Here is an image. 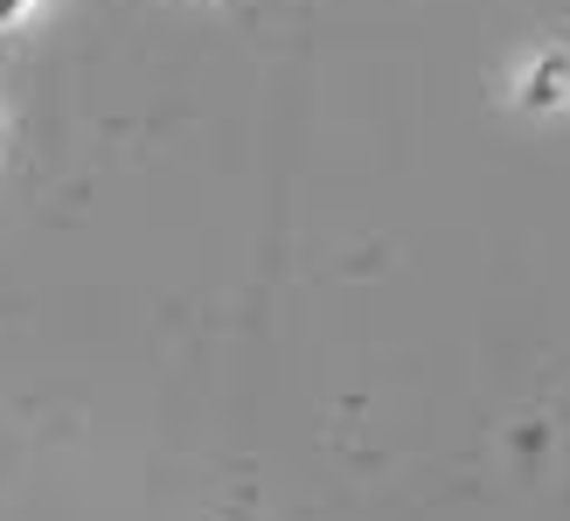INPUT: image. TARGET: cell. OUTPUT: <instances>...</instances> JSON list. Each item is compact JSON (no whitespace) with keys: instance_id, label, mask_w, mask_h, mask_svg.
<instances>
[{"instance_id":"6da1fadb","label":"cell","mask_w":570,"mask_h":521,"mask_svg":"<svg viewBox=\"0 0 570 521\" xmlns=\"http://www.w3.org/2000/svg\"><path fill=\"white\" fill-rule=\"evenodd\" d=\"M14 8H21V0H0V21H14Z\"/></svg>"}]
</instances>
